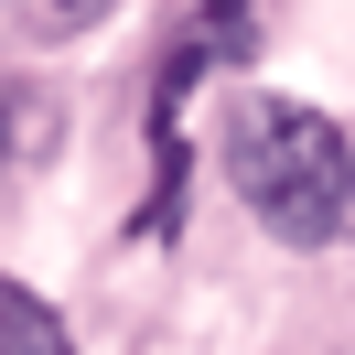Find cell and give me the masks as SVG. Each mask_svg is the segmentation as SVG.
<instances>
[{"instance_id":"obj_4","label":"cell","mask_w":355,"mask_h":355,"mask_svg":"<svg viewBox=\"0 0 355 355\" xmlns=\"http://www.w3.org/2000/svg\"><path fill=\"white\" fill-rule=\"evenodd\" d=\"M54 11H87V0H54Z\"/></svg>"},{"instance_id":"obj_1","label":"cell","mask_w":355,"mask_h":355,"mask_svg":"<svg viewBox=\"0 0 355 355\" xmlns=\"http://www.w3.org/2000/svg\"><path fill=\"white\" fill-rule=\"evenodd\" d=\"M226 183L248 194V216L280 248H323L345 226V205H355L345 130L323 108H291V97H237V119H226Z\"/></svg>"},{"instance_id":"obj_3","label":"cell","mask_w":355,"mask_h":355,"mask_svg":"<svg viewBox=\"0 0 355 355\" xmlns=\"http://www.w3.org/2000/svg\"><path fill=\"white\" fill-rule=\"evenodd\" d=\"M0 162H11V97H0Z\"/></svg>"},{"instance_id":"obj_2","label":"cell","mask_w":355,"mask_h":355,"mask_svg":"<svg viewBox=\"0 0 355 355\" xmlns=\"http://www.w3.org/2000/svg\"><path fill=\"white\" fill-rule=\"evenodd\" d=\"M0 355H76V334H65V312H54L44 291L0 280Z\"/></svg>"}]
</instances>
